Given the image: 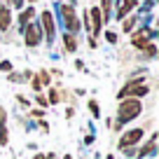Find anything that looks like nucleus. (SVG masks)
Here are the masks:
<instances>
[{"label":"nucleus","mask_w":159,"mask_h":159,"mask_svg":"<svg viewBox=\"0 0 159 159\" xmlns=\"http://www.w3.org/2000/svg\"><path fill=\"white\" fill-rule=\"evenodd\" d=\"M140 110H143V105H140L138 98H124L122 103H119V110H117V124L122 126L124 122H129V119L138 117Z\"/></svg>","instance_id":"1"},{"label":"nucleus","mask_w":159,"mask_h":159,"mask_svg":"<svg viewBox=\"0 0 159 159\" xmlns=\"http://www.w3.org/2000/svg\"><path fill=\"white\" fill-rule=\"evenodd\" d=\"M61 14H63V21H66V28H68V33L73 35L75 30L80 28V19L75 16L73 5H61Z\"/></svg>","instance_id":"2"},{"label":"nucleus","mask_w":159,"mask_h":159,"mask_svg":"<svg viewBox=\"0 0 159 159\" xmlns=\"http://www.w3.org/2000/svg\"><path fill=\"white\" fill-rule=\"evenodd\" d=\"M24 30H26V45L28 47H38L40 40H42V28H40L38 24H26Z\"/></svg>","instance_id":"3"},{"label":"nucleus","mask_w":159,"mask_h":159,"mask_svg":"<svg viewBox=\"0 0 159 159\" xmlns=\"http://www.w3.org/2000/svg\"><path fill=\"white\" fill-rule=\"evenodd\" d=\"M143 136H145V131H143V129H131V131H126V134L119 138V148L129 150L131 145L140 143V140H143Z\"/></svg>","instance_id":"4"},{"label":"nucleus","mask_w":159,"mask_h":159,"mask_svg":"<svg viewBox=\"0 0 159 159\" xmlns=\"http://www.w3.org/2000/svg\"><path fill=\"white\" fill-rule=\"evenodd\" d=\"M40 19H42V28L47 33V42H52V38H54V16H52V12H42Z\"/></svg>","instance_id":"5"},{"label":"nucleus","mask_w":159,"mask_h":159,"mask_svg":"<svg viewBox=\"0 0 159 159\" xmlns=\"http://www.w3.org/2000/svg\"><path fill=\"white\" fill-rule=\"evenodd\" d=\"M91 30H94V35L101 33V28H103V14H101V7H94L91 10Z\"/></svg>","instance_id":"6"},{"label":"nucleus","mask_w":159,"mask_h":159,"mask_svg":"<svg viewBox=\"0 0 159 159\" xmlns=\"http://www.w3.org/2000/svg\"><path fill=\"white\" fill-rule=\"evenodd\" d=\"M10 21H12L10 7H0V30H7V28H10Z\"/></svg>","instance_id":"7"},{"label":"nucleus","mask_w":159,"mask_h":159,"mask_svg":"<svg viewBox=\"0 0 159 159\" xmlns=\"http://www.w3.org/2000/svg\"><path fill=\"white\" fill-rule=\"evenodd\" d=\"M136 5H138V2H136V0H124V5H119V10H117V16H119V21L124 19V16L129 14V12L134 10Z\"/></svg>","instance_id":"8"},{"label":"nucleus","mask_w":159,"mask_h":159,"mask_svg":"<svg viewBox=\"0 0 159 159\" xmlns=\"http://www.w3.org/2000/svg\"><path fill=\"white\" fill-rule=\"evenodd\" d=\"M150 42V38L145 33H136L134 35V47H140V49H145V45Z\"/></svg>","instance_id":"9"},{"label":"nucleus","mask_w":159,"mask_h":159,"mask_svg":"<svg viewBox=\"0 0 159 159\" xmlns=\"http://www.w3.org/2000/svg\"><path fill=\"white\" fill-rule=\"evenodd\" d=\"M63 47H66V52H75L77 49V42H75V35H63Z\"/></svg>","instance_id":"10"},{"label":"nucleus","mask_w":159,"mask_h":159,"mask_svg":"<svg viewBox=\"0 0 159 159\" xmlns=\"http://www.w3.org/2000/svg\"><path fill=\"white\" fill-rule=\"evenodd\" d=\"M33 14H35V10H33V7L24 10V12H21V16H19V24H21V26H26V24H28L30 19H33Z\"/></svg>","instance_id":"11"},{"label":"nucleus","mask_w":159,"mask_h":159,"mask_svg":"<svg viewBox=\"0 0 159 159\" xmlns=\"http://www.w3.org/2000/svg\"><path fill=\"white\" fill-rule=\"evenodd\" d=\"M152 150H154V138H152V140H150V143H148V145H145V148H143V150H140V152H138V154H140V157H148V154H152Z\"/></svg>","instance_id":"12"},{"label":"nucleus","mask_w":159,"mask_h":159,"mask_svg":"<svg viewBox=\"0 0 159 159\" xmlns=\"http://www.w3.org/2000/svg\"><path fill=\"white\" fill-rule=\"evenodd\" d=\"M145 56H150V59L157 56V47H154V42H148V45H145Z\"/></svg>","instance_id":"13"},{"label":"nucleus","mask_w":159,"mask_h":159,"mask_svg":"<svg viewBox=\"0 0 159 159\" xmlns=\"http://www.w3.org/2000/svg\"><path fill=\"white\" fill-rule=\"evenodd\" d=\"M0 145H7V126L0 124Z\"/></svg>","instance_id":"14"},{"label":"nucleus","mask_w":159,"mask_h":159,"mask_svg":"<svg viewBox=\"0 0 159 159\" xmlns=\"http://www.w3.org/2000/svg\"><path fill=\"white\" fill-rule=\"evenodd\" d=\"M38 77H40V84H49V82H52V77H49V73H47V70H42Z\"/></svg>","instance_id":"15"},{"label":"nucleus","mask_w":159,"mask_h":159,"mask_svg":"<svg viewBox=\"0 0 159 159\" xmlns=\"http://www.w3.org/2000/svg\"><path fill=\"white\" fill-rule=\"evenodd\" d=\"M89 110H91V112H94V117H98V103H96V101H91V103H89Z\"/></svg>","instance_id":"16"},{"label":"nucleus","mask_w":159,"mask_h":159,"mask_svg":"<svg viewBox=\"0 0 159 159\" xmlns=\"http://www.w3.org/2000/svg\"><path fill=\"white\" fill-rule=\"evenodd\" d=\"M134 24H136V19L131 16V19H126V24H124V30H131L134 28Z\"/></svg>","instance_id":"17"},{"label":"nucleus","mask_w":159,"mask_h":159,"mask_svg":"<svg viewBox=\"0 0 159 159\" xmlns=\"http://www.w3.org/2000/svg\"><path fill=\"white\" fill-rule=\"evenodd\" d=\"M47 103H59V94H56V91H52V94H49V101H47Z\"/></svg>","instance_id":"18"},{"label":"nucleus","mask_w":159,"mask_h":159,"mask_svg":"<svg viewBox=\"0 0 159 159\" xmlns=\"http://www.w3.org/2000/svg\"><path fill=\"white\" fill-rule=\"evenodd\" d=\"M0 70H12V63L10 61H2V63H0Z\"/></svg>","instance_id":"19"},{"label":"nucleus","mask_w":159,"mask_h":159,"mask_svg":"<svg viewBox=\"0 0 159 159\" xmlns=\"http://www.w3.org/2000/svg\"><path fill=\"white\" fill-rule=\"evenodd\" d=\"M105 38H108V42H117V35L115 33H105Z\"/></svg>","instance_id":"20"},{"label":"nucleus","mask_w":159,"mask_h":159,"mask_svg":"<svg viewBox=\"0 0 159 159\" xmlns=\"http://www.w3.org/2000/svg\"><path fill=\"white\" fill-rule=\"evenodd\" d=\"M12 7H24V0H10Z\"/></svg>","instance_id":"21"},{"label":"nucleus","mask_w":159,"mask_h":159,"mask_svg":"<svg viewBox=\"0 0 159 159\" xmlns=\"http://www.w3.org/2000/svg\"><path fill=\"white\" fill-rule=\"evenodd\" d=\"M0 124H5V110L0 108Z\"/></svg>","instance_id":"22"},{"label":"nucleus","mask_w":159,"mask_h":159,"mask_svg":"<svg viewBox=\"0 0 159 159\" xmlns=\"http://www.w3.org/2000/svg\"><path fill=\"white\" fill-rule=\"evenodd\" d=\"M28 2H35V0H28Z\"/></svg>","instance_id":"23"},{"label":"nucleus","mask_w":159,"mask_h":159,"mask_svg":"<svg viewBox=\"0 0 159 159\" xmlns=\"http://www.w3.org/2000/svg\"><path fill=\"white\" fill-rule=\"evenodd\" d=\"M70 2H75V0H70Z\"/></svg>","instance_id":"24"},{"label":"nucleus","mask_w":159,"mask_h":159,"mask_svg":"<svg viewBox=\"0 0 159 159\" xmlns=\"http://www.w3.org/2000/svg\"><path fill=\"white\" fill-rule=\"evenodd\" d=\"M66 159H70V157H66Z\"/></svg>","instance_id":"25"},{"label":"nucleus","mask_w":159,"mask_h":159,"mask_svg":"<svg viewBox=\"0 0 159 159\" xmlns=\"http://www.w3.org/2000/svg\"><path fill=\"white\" fill-rule=\"evenodd\" d=\"M108 159H112V157H108Z\"/></svg>","instance_id":"26"}]
</instances>
